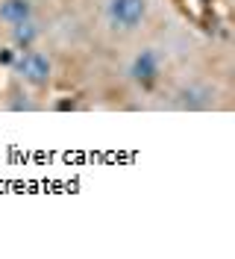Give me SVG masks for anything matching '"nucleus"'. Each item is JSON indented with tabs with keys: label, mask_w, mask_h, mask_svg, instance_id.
<instances>
[{
	"label": "nucleus",
	"mask_w": 235,
	"mask_h": 259,
	"mask_svg": "<svg viewBox=\"0 0 235 259\" xmlns=\"http://www.w3.org/2000/svg\"><path fill=\"white\" fill-rule=\"evenodd\" d=\"M32 18V3L30 0H0V21L6 27H15L21 21Z\"/></svg>",
	"instance_id": "20e7f679"
},
{
	"label": "nucleus",
	"mask_w": 235,
	"mask_h": 259,
	"mask_svg": "<svg viewBox=\"0 0 235 259\" xmlns=\"http://www.w3.org/2000/svg\"><path fill=\"white\" fill-rule=\"evenodd\" d=\"M106 18L115 30H135L147 18V0H109Z\"/></svg>",
	"instance_id": "f03ea898"
},
{
	"label": "nucleus",
	"mask_w": 235,
	"mask_h": 259,
	"mask_svg": "<svg viewBox=\"0 0 235 259\" xmlns=\"http://www.w3.org/2000/svg\"><path fill=\"white\" fill-rule=\"evenodd\" d=\"M12 62H15V50L3 48V50H0V65H12Z\"/></svg>",
	"instance_id": "423d86ee"
},
{
	"label": "nucleus",
	"mask_w": 235,
	"mask_h": 259,
	"mask_svg": "<svg viewBox=\"0 0 235 259\" xmlns=\"http://www.w3.org/2000/svg\"><path fill=\"white\" fill-rule=\"evenodd\" d=\"M35 38H38V27H35V21H21L12 27V48L21 53V50H30L35 45Z\"/></svg>",
	"instance_id": "39448f33"
},
{
	"label": "nucleus",
	"mask_w": 235,
	"mask_h": 259,
	"mask_svg": "<svg viewBox=\"0 0 235 259\" xmlns=\"http://www.w3.org/2000/svg\"><path fill=\"white\" fill-rule=\"evenodd\" d=\"M15 71L24 82H30L35 89H44L47 82H50L53 65H50V59H47L44 53L30 48V50H21V56L15 59Z\"/></svg>",
	"instance_id": "f257e3e1"
},
{
	"label": "nucleus",
	"mask_w": 235,
	"mask_h": 259,
	"mask_svg": "<svg viewBox=\"0 0 235 259\" xmlns=\"http://www.w3.org/2000/svg\"><path fill=\"white\" fill-rule=\"evenodd\" d=\"M159 74H162V59H159L156 50H150V48L138 50L135 59L129 62V80L138 82L141 89H150L159 80Z\"/></svg>",
	"instance_id": "7ed1b4c3"
}]
</instances>
